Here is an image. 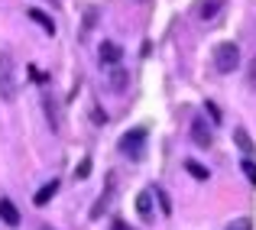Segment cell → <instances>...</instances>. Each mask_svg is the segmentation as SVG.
I'll return each instance as SVG.
<instances>
[{"label":"cell","instance_id":"3","mask_svg":"<svg viewBox=\"0 0 256 230\" xmlns=\"http://www.w3.org/2000/svg\"><path fill=\"white\" fill-rule=\"evenodd\" d=\"M143 146H146V130L143 126H133V130H126L124 136H120L117 150L124 156H130V159H140V156H143Z\"/></svg>","mask_w":256,"mask_h":230},{"label":"cell","instance_id":"6","mask_svg":"<svg viewBox=\"0 0 256 230\" xmlns=\"http://www.w3.org/2000/svg\"><path fill=\"white\" fill-rule=\"evenodd\" d=\"M104 75H107V81H110V88L117 94H124L126 84H130V75H126L124 65H104Z\"/></svg>","mask_w":256,"mask_h":230},{"label":"cell","instance_id":"5","mask_svg":"<svg viewBox=\"0 0 256 230\" xmlns=\"http://www.w3.org/2000/svg\"><path fill=\"white\" fill-rule=\"evenodd\" d=\"M98 58H100V65H120V58H124V49H120L114 39H104V42L98 46Z\"/></svg>","mask_w":256,"mask_h":230},{"label":"cell","instance_id":"8","mask_svg":"<svg viewBox=\"0 0 256 230\" xmlns=\"http://www.w3.org/2000/svg\"><path fill=\"white\" fill-rule=\"evenodd\" d=\"M224 6H227V0H198V4H194V13H198L201 20H214Z\"/></svg>","mask_w":256,"mask_h":230},{"label":"cell","instance_id":"17","mask_svg":"<svg viewBox=\"0 0 256 230\" xmlns=\"http://www.w3.org/2000/svg\"><path fill=\"white\" fill-rule=\"evenodd\" d=\"M88 175H91V156H84V159L78 162V168H75V178H78V182L88 178Z\"/></svg>","mask_w":256,"mask_h":230},{"label":"cell","instance_id":"15","mask_svg":"<svg viewBox=\"0 0 256 230\" xmlns=\"http://www.w3.org/2000/svg\"><path fill=\"white\" fill-rule=\"evenodd\" d=\"M185 168H188V175H192V178H198V182H204L208 175H211L204 166H201V162H194V159H188V162H185Z\"/></svg>","mask_w":256,"mask_h":230},{"label":"cell","instance_id":"16","mask_svg":"<svg viewBox=\"0 0 256 230\" xmlns=\"http://www.w3.org/2000/svg\"><path fill=\"white\" fill-rule=\"evenodd\" d=\"M240 168H244V175H246V182H250V185H256V162L250 159V156H246L244 162H240Z\"/></svg>","mask_w":256,"mask_h":230},{"label":"cell","instance_id":"11","mask_svg":"<svg viewBox=\"0 0 256 230\" xmlns=\"http://www.w3.org/2000/svg\"><path fill=\"white\" fill-rule=\"evenodd\" d=\"M234 143H237V150L244 152V156H253L256 152V143H253L250 133H246V126H237V130H234Z\"/></svg>","mask_w":256,"mask_h":230},{"label":"cell","instance_id":"1","mask_svg":"<svg viewBox=\"0 0 256 230\" xmlns=\"http://www.w3.org/2000/svg\"><path fill=\"white\" fill-rule=\"evenodd\" d=\"M16 91H20V84H16V65H13V56L10 52H0V98L13 100Z\"/></svg>","mask_w":256,"mask_h":230},{"label":"cell","instance_id":"23","mask_svg":"<svg viewBox=\"0 0 256 230\" xmlns=\"http://www.w3.org/2000/svg\"><path fill=\"white\" fill-rule=\"evenodd\" d=\"M136 4H150V0H136Z\"/></svg>","mask_w":256,"mask_h":230},{"label":"cell","instance_id":"19","mask_svg":"<svg viewBox=\"0 0 256 230\" xmlns=\"http://www.w3.org/2000/svg\"><path fill=\"white\" fill-rule=\"evenodd\" d=\"M91 120H94V124H98V126H104V124H107V114L100 110L98 104H94V107H91Z\"/></svg>","mask_w":256,"mask_h":230},{"label":"cell","instance_id":"13","mask_svg":"<svg viewBox=\"0 0 256 230\" xmlns=\"http://www.w3.org/2000/svg\"><path fill=\"white\" fill-rule=\"evenodd\" d=\"M26 16H30L32 23H39L46 32H49V36H56V23H52V16H46L42 10H36V6H32V10H26Z\"/></svg>","mask_w":256,"mask_h":230},{"label":"cell","instance_id":"2","mask_svg":"<svg viewBox=\"0 0 256 230\" xmlns=\"http://www.w3.org/2000/svg\"><path fill=\"white\" fill-rule=\"evenodd\" d=\"M214 68L220 75H230V72L240 68V46L237 42H220L214 49Z\"/></svg>","mask_w":256,"mask_h":230},{"label":"cell","instance_id":"18","mask_svg":"<svg viewBox=\"0 0 256 230\" xmlns=\"http://www.w3.org/2000/svg\"><path fill=\"white\" fill-rule=\"evenodd\" d=\"M152 194H156V198H159V204H162V214H166V218H169V214H172V201H169V194H166L162 188H156V192H152Z\"/></svg>","mask_w":256,"mask_h":230},{"label":"cell","instance_id":"24","mask_svg":"<svg viewBox=\"0 0 256 230\" xmlns=\"http://www.w3.org/2000/svg\"><path fill=\"white\" fill-rule=\"evenodd\" d=\"M39 230H52V227H39Z\"/></svg>","mask_w":256,"mask_h":230},{"label":"cell","instance_id":"20","mask_svg":"<svg viewBox=\"0 0 256 230\" xmlns=\"http://www.w3.org/2000/svg\"><path fill=\"white\" fill-rule=\"evenodd\" d=\"M227 230H253V224H250V218H240V220H234Z\"/></svg>","mask_w":256,"mask_h":230},{"label":"cell","instance_id":"10","mask_svg":"<svg viewBox=\"0 0 256 230\" xmlns=\"http://www.w3.org/2000/svg\"><path fill=\"white\" fill-rule=\"evenodd\" d=\"M42 107H46V120H49V126L58 130V126H62V120H58V104H56V98H52L49 91H42Z\"/></svg>","mask_w":256,"mask_h":230},{"label":"cell","instance_id":"14","mask_svg":"<svg viewBox=\"0 0 256 230\" xmlns=\"http://www.w3.org/2000/svg\"><path fill=\"white\" fill-rule=\"evenodd\" d=\"M107 204H110V188H107V192L100 194L98 201H94V208H91V220H100V214L107 211Z\"/></svg>","mask_w":256,"mask_h":230},{"label":"cell","instance_id":"22","mask_svg":"<svg viewBox=\"0 0 256 230\" xmlns=\"http://www.w3.org/2000/svg\"><path fill=\"white\" fill-rule=\"evenodd\" d=\"M110 230H126V224H124V220H114V224H110Z\"/></svg>","mask_w":256,"mask_h":230},{"label":"cell","instance_id":"7","mask_svg":"<svg viewBox=\"0 0 256 230\" xmlns=\"http://www.w3.org/2000/svg\"><path fill=\"white\" fill-rule=\"evenodd\" d=\"M0 220H4L6 227H20V220H23L20 218V208L13 204L6 194H0Z\"/></svg>","mask_w":256,"mask_h":230},{"label":"cell","instance_id":"9","mask_svg":"<svg viewBox=\"0 0 256 230\" xmlns=\"http://www.w3.org/2000/svg\"><path fill=\"white\" fill-rule=\"evenodd\" d=\"M56 192H58V178H52V182H46V185H42V188H39V192H36V194H32V204H36V208H46V204H49V201H52V198H56Z\"/></svg>","mask_w":256,"mask_h":230},{"label":"cell","instance_id":"21","mask_svg":"<svg viewBox=\"0 0 256 230\" xmlns=\"http://www.w3.org/2000/svg\"><path fill=\"white\" fill-rule=\"evenodd\" d=\"M208 114H211V120H214V124H220V120H224V117H220V110H218V104H211V100H208Z\"/></svg>","mask_w":256,"mask_h":230},{"label":"cell","instance_id":"12","mask_svg":"<svg viewBox=\"0 0 256 230\" xmlns=\"http://www.w3.org/2000/svg\"><path fill=\"white\" fill-rule=\"evenodd\" d=\"M136 214L143 220H152V188H146V192L136 194Z\"/></svg>","mask_w":256,"mask_h":230},{"label":"cell","instance_id":"4","mask_svg":"<svg viewBox=\"0 0 256 230\" xmlns=\"http://www.w3.org/2000/svg\"><path fill=\"white\" fill-rule=\"evenodd\" d=\"M192 143L198 146V150H211L214 133H211V126H208L204 117H192Z\"/></svg>","mask_w":256,"mask_h":230}]
</instances>
